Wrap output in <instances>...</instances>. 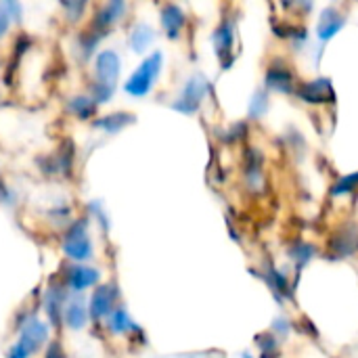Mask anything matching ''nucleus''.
I'll return each instance as SVG.
<instances>
[{
    "instance_id": "4",
    "label": "nucleus",
    "mask_w": 358,
    "mask_h": 358,
    "mask_svg": "<svg viewBox=\"0 0 358 358\" xmlns=\"http://www.w3.org/2000/svg\"><path fill=\"white\" fill-rule=\"evenodd\" d=\"M99 279V273L94 268H88V266H76L71 268L69 273V285L73 289H84V287H90L94 285Z\"/></svg>"
},
{
    "instance_id": "3",
    "label": "nucleus",
    "mask_w": 358,
    "mask_h": 358,
    "mask_svg": "<svg viewBox=\"0 0 358 358\" xmlns=\"http://www.w3.org/2000/svg\"><path fill=\"white\" fill-rule=\"evenodd\" d=\"M96 76H99V84L111 92L113 82L120 76V57L113 50H105L96 57Z\"/></svg>"
},
{
    "instance_id": "7",
    "label": "nucleus",
    "mask_w": 358,
    "mask_h": 358,
    "mask_svg": "<svg viewBox=\"0 0 358 358\" xmlns=\"http://www.w3.org/2000/svg\"><path fill=\"white\" fill-rule=\"evenodd\" d=\"M170 10V15L166 13V17H164V23H166V29L170 31V36H176V31L180 29V25H182V15H180V10L176 8V6H170L168 8Z\"/></svg>"
},
{
    "instance_id": "1",
    "label": "nucleus",
    "mask_w": 358,
    "mask_h": 358,
    "mask_svg": "<svg viewBox=\"0 0 358 358\" xmlns=\"http://www.w3.org/2000/svg\"><path fill=\"white\" fill-rule=\"evenodd\" d=\"M159 67H162V55L155 52L153 57H149V59L132 73V78H130L128 84H126V90H128L130 94H134V96L147 94V92L151 90V86H153L157 73H159Z\"/></svg>"
},
{
    "instance_id": "2",
    "label": "nucleus",
    "mask_w": 358,
    "mask_h": 358,
    "mask_svg": "<svg viewBox=\"0 0 358 358\" xmlns=\"http://www.w3.org/2000/svg\"><path fill=\"white\" fill-rule=\"evenodd\" d=\"M46 338V327L38 321H31L23 331L21 338L17 342V346L10 350V358H29L31 355H36V350L42 346Z\"/></svg>"
},
{
    "instance_id": "5",
    "label": "nucleus",
    "mask_w": 358,
    "mask_h": 358,
    "mask_svg": "<svg viewBox=\"0 0 358 358\" xmlns=\"http://www.w3.org/2000/svg\"><path fill=\"white\" fill-rule=\"evenodd\" d=\"M65 323L71 329H80L86 323V308L82 300H73L65 306Z\"/></svg>"
},
{
    "instance_id": "6",
    "label": "nucleus",
    "mask_w": 358,
    "mask_h": 358,
    "mask_svg": "<svg viewBox=\"0 0 358 358\" xmlns=\"http://www.w3.org/2000/svg\"><path fill=\"white\" fill-rule=\"evenodd\" d=\"M111 300H113V289L107 287V285H103V287L96 292V296H94V302H92V317H103V315H107L109 308H111V304H113Z\"/></svg>"
},
{
    "instance_id": "8",
    "label": "nucleus",
    "mask_w": 358,
    "mask_h": 358,
    "mask_svg": "<svg viewBox=\"0 0 358 358\" xmlns=\"http://www.w3.org/2000/svg\"><path fill=\"white\" fill-rule=\"evenodd\" d=\"M151 38H153L151 29L145 27V25H141V27H136V34H132V46H134L138 52H143V48L151 42Z\"/></svg>"
}]
</instances>
